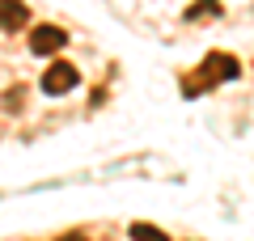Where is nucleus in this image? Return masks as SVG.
Returning a JSON list of instances; mask_svg holds the SVG:
<instances>
[{
  "label": "nucleus",
  "mask_w": 254,
  "mask_h": 241,
  "mask_svg": "<svg viewBox=\"0 0 254 241\" xmlns=\"http://www.w3.org/2000/svg\"><path fill=\"white\" fill-rule=\"evenodd\" d=\"M76 85H81V72H76L72 63H51V68L43 72V80H38V89H43L47 98H64V93H72Z\"/></svg>",
  "instance_id": "obj_1"
},
{
  "label": "nucleus",
  "mask_w": 254,
  "mask_h": 241,
  "mask_svg": "<svg viewBox=\"0 0 254 241\" xmlns=\"http://www.w3.org/2000/svg\"><path fill=\"white\" fill-rule=\"evenodd\" d=\"M64 43H68V34L60 26H34V34H30V51L34 55H55Z\"/></svg>",
  "instance_id": "obj_2"
},
{
  "label": "nucleus",
  "mask_w": 254,
  "mask_h": 241,
  "mask_svg": "<svg viewBox=\"0 0 254 241\" xmlns=\"http://www.w3.org/2000/svg\"><path fill=\"white\" fill-rule=\"evenodd\" d=\"M203 72H212L216 80H233V76H242V63H237L233 55H225V51H212L208 60H203Z\"/></svg>",
  "instance_id": "obj_3"
},
{
  "label": "nucleus",
  "mask_w": 254,
  "mask_h": 241,
  "mask_svg": "<svg viewBox=\"0 0 254 241\" xmlns=\"http://www.w3.org/2000/svg\"><path fill=\"white\" fill-rule=\"evenodd\" d=\"M30 21V9L21 0H0V30H21Z\"/></svg>",
  "instance_id": "obj_4"
},
{
  "label": "nucleus",
  "mask_w": 254,
  "mask_h": 241,
  "mask_svg": "<svg viewBox=\"0 0 254 241\" xmlns=\"http://www.w3.org/2000/svg\"><path fill=\"white\" fill-rule=\"evenodd\" d=\"M131 241H170V237L153 224H131Z\"/></svg>",
  "instance_id": "obj_5"
},
{
  "label": "nucleus",
  "mask_w": 254,
  "mask_h": 241,
  "mask_svg": "<svg viewBox=\"0 0 254 241\" xmlns=\"http://www.w3.org/2000/svg\"><path fill=\"white\" fill-rule=\"evenodd\" d=\"M199 4H203V9H190V13H187V17H190V21L199 17V13H208V17H212V13H216V0H199Z\"/></svg>",
  "instance_id": "obj_6"
},
{
  "label": "nucleus",
  "mask_w": 254,
  "mask_h": 241,
  "mask_svg": "<svg viewBox=\"0 0 254 241\" xmlns=\"http://www.w3.org/2000/svg\"><path fill=\"white\" fill-rule=\"evenodd\" d=\"M64 241H85V237H81V233H72V237H64Z\"/></svg>",
  "instance_id": "obj_7"
}]
</instances>
